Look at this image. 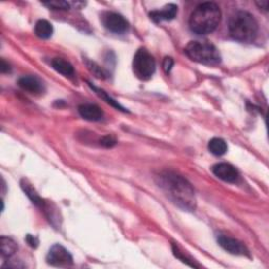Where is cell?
<instances>
[{"label": "cell", "instance_id": "obj_1", "mask_svg": "<svg viewBox=\"0 0 269 269\" xmlns=\"http://www.w3.org/2000/svg\"><path fill=\"white\" fill-rule=\"evenodd\" d=\"M158 183L172 203L185 211L196 209L195 191L189 182L175 172L165 171L158 177Z\"/></svg>", "mask_w": 269, "mask_h": 269}, {"label": "cell", "instance_id": "obj_2", "mask_svg": "<svg viewBox=\"0 0 269 269\" xmlns=\"http://www.w3.org/2000/svg\"><path fill=\"white\" fill-rule=\"evenodd\" d=\"M221 20L220 7L213 2L198 5L189 18V28L197 35H207L217 29Z\"/></svg>", "mask_w": 269, "mask_h": 269}, {"label": "cell", "instance_id": "obj_3", "mask_svg": "<svg viewBox=\"0 0 269 269\" xmlns=\"http://www.w3.org/2000/svg\"><path fill=\"white\" fill-rule=\"evenodd\" d=\"M229 34L236 41L251 42L258 34V22L248 12L240 11L232 16L228 25Z\"/></svg>", "mask_w": 269, "mask_h": 269}, {"label": "cell", "instance_id": "obj_4", "mask_svg": "<svg viewBox=\"0 0 269 269\" xmlns=\"http://www.w3.org/2000/svg\"><path fill=\"white\" fill-rule=\"evenodd\" d=\"M189 59L206 66H217L221 62V55L217 47L205 41H191L185 47Z\"/></svg>", "mask_w": 269, "mask_h": 269}, {"label": "cell", "instance_id": "obj_5", "mask_svg": "<svg viewBox=\"0 0 269 269\" xmlns=\"http://www.w3.org/2000/svg\"><path fill=\"white\" fill-rule=\"evenodd\" d=\"M134 73L140 80H149L156 70V61L146 49L137 51L133 60Z\"/></svg>", "mask_w": 269, "mask_h": 269}, {"label": "cell", "instance_id": "obj_6", "mask_svg": "<svg viewBox=\"0 0 269 269\" xmlns=\"http://www.w3.org/2000/svg\"><path fill=\"white\" fill-rule=\"evenodd\" d=\"M46 261L50 265L56 267H68L73 265L72 255L60 244H56L51 247Z\"/></svg>", "mask_w": 269, "mask_h": 269}, {"label": "cell", "instance_id": "obj_7", "mask_svg": "<svg viewBox=\"0 0 269 269\" xmlns=\"http://www.w3.org/2000/svg\"><path fill=\"white\" fill-rule=\"evenodd\" d=\"M102 22L104 27L113 33L122 34L129 30V22L123 16L113 12H107L102 15Z\"/></svg>", "mask_w": 269, "mask_h": 269}, {"label": "cell", "instance_id": "obj_8", "mask_svg": "<svg viewBox=\"0 0 269 269\" xmlns=\"http://www.w3.org/2000/svg\"><path fill=\"white\" fill-rule=\"evenodd\" d=\"M212 172L217 178L227 183H236L240 179V173L235 166L228 163H218L212 168Z\"/></svg>", "mask_w": 269, "mask_h": 269}, {"label": "cell", "instance_id": "obj_9", "mask_svg": "<svg viewBox=\"0 0 269 269\" xmlns=\"http://www.w3.org/2000/svg\"><path fill=\"white\" fill-rule=\"evenodd\" d=\"M218 243L224 250L229 254L235 256H249V251L245 245L239 240L231 238V236L220 235L218 238Z\"/></svg>", "mask_w": 269, "mask_h": 269}, {"label": "cell", "instance_id": "obj_10", "mask_svg": "<svg viewBox=\"0 0 269 269\" xmlns=\"http://www.w3.org/2000/svg\"><path fill=\"white\" fill-rule=\"evenodd\" d=\"M78 112L83 119L88 121H100L103 118V112L102 109L96 104H81L78 107Z\"/></svg>", "mask_w": 269, "mask_h": 269}, {"label": "cell", "instance_id": "obj_11", "mask_svg": "<svg viewBox=\"0 0 269 269\" xmlns=\"http://www.w3.org/2000/svg\"><path fill=\"white\" fill-rule=\"evenodd\" d=\"M18 85L22 90L32 94H40L43 92V83L35 76H23L18 80Z\"/></svg>", "mask_w": 269, "mask_h": 269}, {"label": "cell", "instance_id": "obj_12", "mask_svg": "<svg viewBox=\"0 0 269 269\" xmlns=\"http://www.w3.org/2000/svg\"><path fill=\"white\" fill-rule=\"evenodd\" d=\"M178 14V6L176 4H168L163 7V10L154 11L149 14L150 19H153L155 22L161 21H168L172 20Z\"/></svg>", "mask_w": 269, "mask_h": 269}, {"label": "cell", "instance_id": "obj_13", "mask_svg": "<svg viewBox=\"0 0 269 269\" xmlns=\"http://www.w3.org/2000/svg\"><path fill=\"white\" fill-rule=\"evenodd\" d=\"M21 187L23 189V192L26 193V195L30 198V200L33 202L36 206L44 208L45 207V202L43 201L42 198L37 194V192L35 191V188L32 186L27 180H21Z\"/></svg>", "mask_w": 269, "mask_h": 269}, {"label": "cell", "instance_id": "obj_14", "mask_svg": "<svg viewBox=\"0 0 269 269\" xmlns=\"http://www.w3.org/2000/svg\"><path fill=\"white\" fill-rule=\"evenodd\" d=\"M52 67L53 68L58 72L59 74L66 76V77H70L74 75V67L70 63L62 58H55L52 60Z\"/></svg>", "mask_w": 269, "mask_h": 269}, {"label": "cell", "instance_id": "obj_15", "mask_svg": "<svg viewBox=\"0 0 269 269\" xmlns=\"http://www.w3.org/2000/svg\"><path fill=\"white\" fill-rule=\"evenodd\" d=\"M35 33L39 38L49 39L53 35V26L47 20H38L35 26Z\"/></svg>", "mask_w": 269, "mask_h": 269}, {"label": "cell", "instance_id": "obj_16", "mask_svg": "<svg viewBox=\"0 0 269 269\" xmlns=\"http://www.w3.org/2000/svg\"><path fill=\"white\" fill-rule=\"evenodd\" d=\"M0 245H1V255L3 258H11L17 251V244L7 236H1Z\"/></svg>", "mask_w": 269, "mask_h": 269}, {"label": "cell", "instance_id": "obj_17", "mask_svg": "<svg viewBox=\"0 0 269 269\" xmlns=\"http://www.w3.org/2000/svg\"><path fill=\"white\" fill-rule=\"evenodd\" d=\"M208 149L215 156H223L227 152V144L223 139L213 138L209 141Z\"/></svg>", "mask_w": 269, "mask_h": 269}, {"label": "cell", "instance_id": "obj_18", "mask_svg": "<svg viewBox=\"0 0 269 269\" xmlns=\"http://www.w3.org/2000/svg\"><path fill=\"white\" fill-rule=\"evenodd\" d=\"M92 88H93L95 91H96V92H97V94H98V95H100V96H101L102 98L105 99V100H106V102H107V103L112 104L113 106L117 107L118 109H120V110H124V108H123V107H122V106H121L119 103H118L117 101H115L114 99H112V98H110V97H108V95H107L105 92H103V91L100 90V89L95 88V86H92Z\"/></svg>", "mask_w": 269, "mask_h": 269}, {"label": "cell", "instance_id": "obj_19", "mask_svg": "<svg viewBox=\"0 0 269 269\" xmlns=\"http://www.w3.org/2000/svg\"><path fill=\"white\" fill-rule=\"evenodd\" d=\"M44 5L50 7L52 10H68L69 9V3L67 1H50V2H44Z\"/></svg>", "mask_w": 269, "mask_h": 269}, {"label": "cell", "instance_id": "obj_20", "mask_svg": "<svg viewBox=\"0 0 269 269\" xmlns=\"http://www.w3.org/2000/svg\"><path fill=\"white\" fill-rule=\"evenodd\" d=\"M172 250H173V254H175V256H176L178 259H180V260L182 261V262L186 263L187 265L192 266V267H198V266L193 262L192 260H189L187 257H184L183 252H181L180 249L178 248V246H176V245H172Z\"/></svg>", "mask_w": 269, "mask_h": 269}, {"label": "cell", "instance_id": "obj_21", "mask_svg": "<svg viewBox=\"0 0 269 269\" xmlns=\"http://www.w3.org/2000/svg\"><path fill=\"white\" fill-rule=\"evenodd\" d=\"M101 144L103 146H105V147H113L114 145H116V140L113 137L106 136V137L102 138Z\"/></svg>", "mask_w": 269, "mask_h": 269}, {"label": "cell", "instance_id": "obj_22", "mask_svg": "<svg viewBox=\"0 0 269 269\" xmlns=\"http://www.w3.org/2000/svg\"><path fill=\"white\" fill-rule=\"evenodd\" d=\"M173 67V60L170 57H166L163 61V67L166 73H169Z\"/></svg>", "mask_w": 269, "mask_h": 269}, {"label": "cell", "instance_id": "obj_23", "mask_svg": "<svg viewBox=\"0 0 269 269\" xmlns=\"http://www.w3.org/2000/svg\"><path fill=\"white\" fill-rule=\"evenodd\" d=\"M26 241L28 242V244L30 245V246L33 247V248H36L38 246V244H39V241H38V239L36 238V236L31 235H27Z\"/></svg>", "mask_w": 269, "mask_h": 269}, {"label": "cell", "instance_id": "obj_24", "mask_svg": "<svg viewBox=\"0 0 269 269\" xmlns=\"http://www.w3.org/2000/svg\"><path fill=\"white\" fill-rule=\"evenodd\" d=\"M256 4L260 7V9H262L264 11L268 10V1H267V0H265V1H257Z\"/></svg>", "mask_w": 269, "mask_h": 269}, {"label": "cell", "instance_id": "obj_25", "mask_svg": "<svg viewBox=\"0 0 269 269\" xmlns=\"http://www.w3.org/2000/svg\"><path fill=\"white\" fill-rule=\"evenodd\" d=\"M10 70V66L4 60H1V72L2 73H7Z\"/></svg>", "mask_w": 269, "mask_h": 269}]
</instances>
